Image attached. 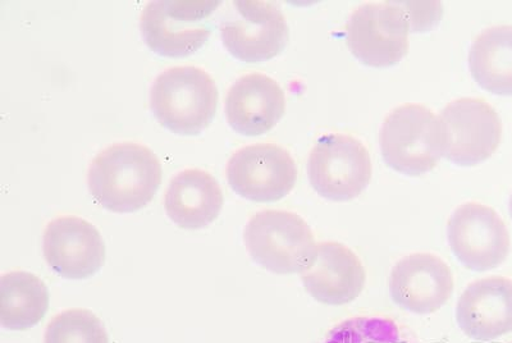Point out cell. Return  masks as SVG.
I'll list each match as a JSON object with an SVG mask.
<instances>
[{"instance_id": "obj_1", "label": "cell", "mask_w": 512, "mask_h": 343, "mask_svg": "<svg viewBox=\"0 0 512 343\" xmlns=\"http://www.w3.org/2000/svg\"><path fill=\"white\" fill-rule=\"evenodd\" d=\"M163 167L148 146L121 143L108 146L93 159L88 186L93 199L112 213L139 212L157 195Z\"/></svg>"}, {"instance_id": "obj_2", "label": "cell", "mask_w": 512, "mask_h": 343, "mask_svg": "<svg viewBox=\"0 0 512 343\" xmlns=\"http://www.w3.org/2000/svg\"><path fill=\"white\" fill-rule=\"evenodd\" d=\"M150 107L160 126L173 134L199 135L216 117V81L199 67L169 68L154 81Z\"/></svg>"}, {"instance_id": "obj_3", "label": "cell", "mask_w": 512, "mask_h": 343, "mask_svg": "<svg viewBox=\"0 0 512 343\" xmlns=\"http://www.w3.org/2000/svg\"><path fill=\"white\" fill-rule=\"evenodd\" d=\"M251 259L274 274H303L312 267L318 245L309 224L299 214L265 209L256 213L244 231Z\"/></svg>"}, {"instance_id": "obj_4", "label": "cell", "mask_w": 512, "mask_h": 343, "mask_svg": "<svg viewBox=\"0 0 512 343\" xmlns=\"http://www.w3.org/2000/svg\"><path fill=\"white\" fill-rule=\"evenodd\" d=\"M379 141L384 162L393 171L423 176L442 157L440 118L424 105H399L384 120Z\"/></svg>"}, {"instance_id": "obj_5", "label": "cell", "mask_w": 512, "mask_h": 343, "mask_svg": "<svg viewBox=\"0 0 512 343\" xmlns=\"http://www.w3.org/2000/svg\"><path fill=\"white\" fill-rule=\"evenodd\" d=\"M216 0H157L141 15L145 44L160 57L184 58L199 52L212 35Z\"/></svg>"}, {"instance_id": "obj_6", "label": "cell", "mask_w": 512, "mask_h": 343, "mask_svg": "<svg viewBox=\"0 0 512 343\" xmlns=\"http://www.w3.org/2000/svg\"><path fill=\"white\" fill-rule=\"evenodd\" d=\"M410 16L395 3H367L351 13L346 26L350 52L364 66H396L409 53Z\"/></svg>"}, {"instance_id": "obj_7", "label": "cell", "mask_w": 512, "mask_h": 343, "mask_svg": "<svg viewBox=\"0 0 512 343\" xmlns=\"http://www.w3.org/2000/svg\"><path fill=\"white\" fill-rule=\"evenodd\" d=\"M310 185L322 198L346 203L361 195L372 180V159L356 137H320L308 160Z\"/></svg>"}, {"instance_id": "obj_8", "label": "cell", "mask_w": 512, "mask_h": 343, "mask_svg": "<svg viewBox=\"0 0 512 343\" xmlns=\"http://www.w3.org/2000/svg\"><path fill=\"white\" fill-rule=\"evenodd\" d=\"M442 154L460 167H474L496 153L502 121L482 99L463 98L446 105L440 114Z\"/></svg>"}, {"instance_id": "obj_9", "label": "cell", "mask_w": 512, "mask_h": 343, "mask_svg": "<svg viewBox=\"0 0 512 343\" xmlns=\"http://www.w3.org/2000/svg\"><path fill=\"white\" fill-rule=\"evenodd\" d=\"M221 24L224 47L245 63L271 61L280 56L290 39L286 17L276 3L237 0Z\"/></svg>"}, {"instance_id": "obj_10", "label": "cell", "mask_w": 512, "mask_h": 343, "mask_svg": "<svg viewBox=\"0 0 512 343\" xmlns=\"http://www.w3.org/2000/svg\"><path fill=\"white\" fill-rule=\"evenodd\" d=\"M448 244L473 272L500 267L510 253V235L495 209L479 203L460 205L447 224Z\"/></svg>"}, {"instance_id": "obj_11", "label": "cell", "mask_w": 512, "mask_h": 343, "mask_svg": "<svg viewBox=\"0 0 512 343\" xmlns=\"http://www.w3.org/2000/svg\"><path fill=\"white\" fill-rule=\"evenodd\" d=\"M231 189L254 203H276L296 185L297 167L285 148L276 144L245 146L227 164Z\"/></svg>"}, {"instance_id": "obj_12", "label": "cell", "mask_w": 512, "mask_h": 343, "mask_svg": "<svg viewBox=\"0 0 512 343\" xmlns=\"http://www.w3.org/2000/svg\"><path fill=\"white\" fill-rule=\"evenodd\" d=\"M45 262L57 276L88 280L105 264V242L98 228L76 216L54 218L43 237Z\"/></svg>"}, {"instance_id": "obj_13", "label": "cell", "mask_w": 512, "mask_h": 343, "mask_svg": "<svg viewBox=\"0 0 512 343\" xmlns=\"http://www.w3.org/2000/svg\"><path fill=\"white\" fill-rule=\"evenodd\" d=\"M388 287L393 303L401 309L431 315L450 300L455 282L450 267L440 256L416 253L396 263Z\"/></svg>"}, {"instance_id": "obj_14", "label": "cell", "mask_w": 512, "mask_h": 343, "mask_svg": "<svg viewBox=\"0 0 512 343\" xmlns=\"http://www.w3.org/2000/svg\"><path fill=\"white\" fill-rule=\"evenodd\" d=\"M285 91L264 73L240 77L228 90L226 117L233 131L242 136L267 134L285 116Z\"/></svg>"}, {"instance_id": "obj_15", "label": "cell", "mask_w": 512, "mask_h": 343, "mask_svg": "<svg viewBox=\"0 0 512 343\" xmlns=\"http://www.w3.org/2000/svg\"><path fill=\"white\" fill-rule=\"evenodd\" d=\"M308 294L318 303L341 306L352 303L363 292L367 272L358 255L340 242L318 245L317 259L301 274Z\"/></svg>"}, {"instance_id": "obj_16", "label": "cell", "mask_w": 512, "mask_h": 343, "mask_svg": "<svg viewBox=\"0 0 512 343\" xmlns=\"http://www.w3.org/2000/svg\"><path fill=\"white\" fill-rule=\"evenodd\" d=\"M456 320L475 341H493L512 333V281L495 276L473 282L460 296Z\"/></svg>"}, {"instance_id": "obj_17", "label": "cell", "mask_w": 512, "mask_h": 343, "mask_svg": "<svg viewBox=\"0 0 512 343\" xmlns=\"http://www.w3.org/2000/svg\"><path fill=\"white\" fill-rule=\"evenodd\" d=\"M224 196L218 181L198 168L185 169L168 186L164 208L169 219L184 230L210 226L222 212Z\"/></svg>"}, {"instance_id": "obj_18", "label": "cell", "mask_w": 512, "mask_h": 343, "mask_svg": "<svg viewBox=\"0 0 512 343\" xmlns=\"http://www.w3.org/2000/svg\"><path fill=\"white\" fill-rule=\"evenodd\" d=\"M49 309V290L38 276L13 271L0 278V323L11 331L38 326Z\"/></svg>"}, {"instance_id": "obj_19", "label": "cell", "mask_w": 512, "mask_h": 343, "mask_svg": "<svg viewBox=\"0 0 512 343\" xmlns=\"http://www.w3.org/2000/svg\"><path fill=\"white\" fill-rule=\"evenodd\" d=\"M469 68L480 88L512 96V26L484 30L470 48Z\"/></svg>"}, {"instance_id": "obj_20", "label": "cell", "mask_w": 512, "mask_h": 343, "mask_svg": "<svg viewBox=\"0 0 512 343\" xmlns=\"http://www.w3.org/2000/svg\"><path fill=\"white\" fill-rule=\"evenodd\" d=\"M44 343H109L102 320L88 309L64 310L50 320Z\"/></svg>"}, {"instance_id": "obj_21", "label": "cell", "mask_w": 512, "mask_h": 343, "mask_svg": "<svg viewBox=\"0 0 512 343\" xmlns=\"http://www.w3.org/2000/svg\"><path fill=\"white\" fill-rule=\"evenodd\" d=\"M323 343H411L387 318H352L338 324Z\"/></svg>"}, {"instance_id": "obj_22", "label": "cell", "mask_w": 512, "mask_h": 343, "mask_svg": "<svg viewBox=\"0 0 512 343\" xmlns=\"http://www.w3.org/2000/svg\"><path fill=\"white\" fill-rule=\"evenodd\" d=\"M510 214H511V218H512V195L510 198Z\"/></svg>"}, {"instance_id": "obj_23", "label": "cell", "mask_w": 512, "mask_h": 343, "mask_svg": "<svg viewBox=\"0 0 512 343\" xmlns=\"http://www.w3.org/2000/svg\"><path fill=\"white\" fill-rule=\"evenodd\" d=\"M509 343H512V342H509Z\"/></svg>"}]
</instances>
